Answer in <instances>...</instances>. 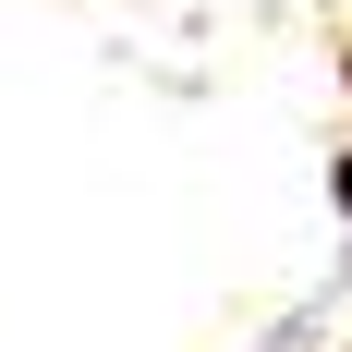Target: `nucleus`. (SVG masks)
<instances>
[{
  "instance_id": "f257e3e1",
  "label": "nucleus",
  "mask_w": 352,
  "mask_h": 352,
  "mask_svg": "<svg viewBox=\"0 0 352 352\" xmlns=\"http://www.w3.org/2000/svg\"><path fill=\"white\" fill-rule=\"evenodd\" d=\"M328 207L352 219V146H340V158H328Z\"/></svg>"
}]
</instances>
